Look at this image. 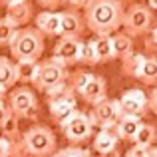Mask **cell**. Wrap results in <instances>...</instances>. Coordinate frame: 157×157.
<instances>
[{
    "label": "cell",
    "mask_w": 157,
    "mask_h": 157,
    "mask_svg": "<svg viewBox=\"0 0 157 157\" xmlns=\"http://www.w3.org/2000/svg\"><path fill=\"white\" fill-rule=\"evenodd\" d=\"M82 40L78 38H64L62 36L60 40L56 42V46H54V60L60 62L62 66H74L80 62V50H82Z\"/></svg>",
    "instance_id": "10"
},
{
    "label": "cell",
    "mask_w": 157,
    "mask_h": 157,
    "mask_svg": "<svg viewBox=\"0 0 157 157\" xmlns=\"http://www.w3.org/2000/svg\"><path fill=\"white\" fill-rule=\"evenodd\" d=\"M153 24V12L143 4H131L121 18V26L125 28V34L129 38L133 36H145Z\"/></svg>",
    "instance_id": "4"
},
{
    "label": "cell",
    "mask_w": 157,
    "mask_h": 157,
    "mask_svg": "<svg viewBox=\"0 0 157 157\" xmlns=\"http://www.w3.org/2000/svg\"><path fill=\"white\" fill-rule=\"evenodd\" d=\"M111 50H113V58H127L133 52V40L127 34H115L111 36Z\"/></svg>",
    "instance_id": "20"
},
{
    "label": "cell",
    "mask_w": 157,
    "mask_h": 157,
    "mask_svg": "<svg viewBox=\"0 0 157 157\" xmlns=\"http://www.w3.org/2000/svg\"><path fill=\"white\" fill-rule=\"evenodd\" d=\"M123 6L119 0H88L84 6L86 26L96 36H111L121 28Z\"/></svg>",
    "instance_id": "1"
},
{
    "label": "cell",
    "mask_w": 157,
    "mask_h": 157,
    "mask_svg": "<svg viewBox=\"0 0 157 157\" xmlns=\"http://www.w3.org/2000/svg\"><path fill=\"white\" fill-rule=\"evenodd\" d=\"M137 78L143 82L145 86H153L157 82V58H145V62L141 64V68H139V74Z\"/></svg>",
    "instance_id": "23"
},
{
    "label": "cell",
    "mask_w": 157,
    "mask_h": 157,
    "mask_svg": "<svg viewBox=\"0 0 157 157\" xmlns=\"http://www.w3.org/2000/svg\"><path fill=\"white\" fill-rule=\"evenodd\" d=\"M16 82L22 84H32L38 72V62H16Z\"/></svg>",
    "instance_id": "21"
},
{
    "label": "cell",
    "mask_w": 157,
    "mask_h": 157,
    "mask_svg": "<svg viewBox=\"0 0 157 157\" xmlns=\"http://www.w3.org/2000/svg\"><path fill=\"white\" fill-rule=\"evenodd\" d=\"M8 48L16 62H38L44 54V36L36 28H22L14 32Z\"/></svg>",
    "instance_id": "2"
},
{
    "label": "cell",
    "mask_w": 157,
    "mask_h": 157,
    "mask_svg": "<svg viewBox=\"0 0 157 157\" xmlns=\"http://www.w3.org/2000/svg\"><path fill=\"white\" fill-rule=\"evenodd\" d=\"M92 44H94V52H96L98 64L113 60V50H111V36H96V38L92 40Z\"/></svg>",
    "instance_id": "19"
},
{
    "label": "cell",
    "mask_w": 157,
    "mask_h": 157,
    "mask_svg": "<svg viewBox=\"0 0 157 157\" xmlns=\"http://www.w3.org/2000/svg\"><path fill=\"white\" fill-rule=\"evenodd\" d=\"M149 34V38H147V48L149 50H155V40H157V30L153 28V30H149L147 32Z\"/></svg>",
    "instance_id": "33"
},
{
    "label": "cell",
    "mask_w": 157,
    "mask_h": 157,
    "mask_svg": "<svg viewBox=\"0 0 157 157\" xmlns=\"http://www.w3.org/2000/svg\"><path fill=\"white\" fill-rule=\"evenodd\" d=\"M8 111H10V109L6 107V104H0V123L4 121V117L8 115Z\"/></svg>",
    "instance_id": "35"
},
{
    "label": "cell",
    "mask_w": 157,
    "mask_h": 157,
    "mask_svg": "<svg viewBox=\"0 0 157 157\" xmlns=\"http://www.w3.org/2000/svg\"><path fill=\"white\" fill-rule=\"evenodd\" d=\"M4 98H6V92L0 88V104H4Z\"/></svg>",
    "instance_id": "38"
},
{
    "label": "cell",
    "mask_w": 157,
    "mask_h": 157,
    "mask_svg": "<svg viewBox=\"0 0 157 157\" xmlns=\"http://www.w3.org/2000/svg\"><path fill=\"white\" fill-rule=\"evenodd\" d=\"M4 18H6L14 28L26 26V24L30 22V18H32V4H28L26 0L6 4V16H4Z\"/></svg>",
    "instance_id": "13"
},
{
    "label": "cell",
    "mask_w": 157,
    "mask_h": 157,
    "mask_svg": "<svg viewBox=\"0 0 157 157\" xmlns=\"http://www.w3.org/2000/svg\"><path fill=\"white\" fill-rule=\"evenodd\" d=\"M92 76H94V74H90V72H78V74H74V76H72V90H74V92H80V90L88 84V80Z\"/></svg>",
    "instance_id": "29"
},
{
    "label": "cell",
    "mask_w": 157,
    "mask_h": 157,
    "mask_svg": "<svg viewBox=\"0 0 157 157\" xmlns=\"http://www.w3.org/2000/svg\"><path fill=\"white\" fill-rule=\"evenodd\" d=\"M78 94L82 96L84 101H88V104H92V105L107 100L105 98V82H104V78L101 76H92L88 80V84H86Z\"/></svg>",
    "instance_id": "12"
},
{
    "label": "cell",
    "mask_w": 157,
    "mask_h": 157,
    "mask_svg": "<svg viewBox=\"0 0 157 157\" xmlns=\"http://www.w3.org/2000/svg\"><path fill=\"white\" fill-rule=\"evenodd\" d=\"M36 30L42 36H58L60 34V14L44 10L36 16Z\"/></svg>",
    "instance_id": "14"
},
{
    "label": "cell",
    "mask_w": 157,
    "mask_h": 157,
    "mask_svg": "<svg viewBox=\"0 0 157 157\" xmlns=\"http://www.w3.org/2000/svg\"><path fill=\"white\" fill-rule=\"evenodd\" d=\"M66 2H70L74 8H84L88 4V0H66Z\"/></svg>",
    "instance_id": "34"
},
{
    "label": "cell",
    "mask_w": 157,
    "mask_h": 157,
    "mask_svg": "<svg viewBox=\"0 0 157 157\" xmlns=\"http://www.w3.org/2000/svg\"><path fill=\"white\" fill-rule=\"evenodd\" d=\"M62 129H64V135H66L68 141H72V143H84V141H88V139L92 137L94 127H92V123H90L88 113L76 111V113H74L72 117L62 125Z\"/></svg>",
    "instance_id": "6"
},
{
    "label": "cell",
    "mask_w": 157,
    "mask_h": 157,
    "mask_svg": "<svg viewBox=\"0 0 157 157\" xmlns=\"http://www.w3.org/2000/svg\"><path fill=\"white\" fill-rule=\"evenodd\" d=\"M50 157H94L88 149L84 147H78V145H70V147H64L60 151H54Z\"/></svg>",
    "instance_id": "26"
},
{
    "label": "cell",
    "mask_w": 157,
    "mask_h": 157,
    "mask_svg": "<svg viewBox=\"0 0 157 157\" xmlns=\"http://www.w3.org/2000/svg\"><path fill=\"white\" fill-rule=\"evenodd\" d=\"M16 84V68L14 62L6 56H0V88L4 92L12 90Z\"/></svg>",
    "instance_id": "18"
},
{
    "label": "cell",
    "mask_w": 157,
    "mask_h": 157,
    "mask_svg": "<svg viewBox=\"0 0 157 157\" xmlns=\"http://www.w3.org/2000/svg\"><path fill=\"white\" fill-rule=\"evenodd\" d=\"M34 107H36L34 90H30L28 86H22V88H14L10 92V96H8V109L16 117L18 115H28Z\"/></svg>",
    "instance_id": "9"
},
{
    "label": "cell",
    "mask_w": 157,
    "mask_h": 157,
    "mask_svg": "<svg viewBox=\"0 0 157 157\" xmlns=\"http://www.w3.org/2000/svg\"><path fill=\"white\" fill-rule=\"evenodd\" d=\"M88 117H90L92 127L98 125V127H101V129L113 127L115 123H117V119L121 117L117 100H104V101H100V104H96Z\"/></svg>",
    "instance_id": "8"
},
{
    "label": "cell",
    "mask_w": 157,
    "mask_h": 157,
    "mask_svg": "<svg viewBox=\"0 0 157 157\" xmlns=\"http://www.w3.org/2000/svg\"><path fill=\"white\" fill-rule=\"evenodd\" d=\"M0 129H2V133H4V137H6V139L16 137V135H18V117H16L14 113L8 111V115L4 117V121L0 123Z\"/></svg>",
    "instance_id": "25"
},
{
    "label": "cell",
    "mask_w": 157,
    "mask_h": 157,
    "mask_svg": "<svg viewBox=\"0 0 157 157\" xmlns=\"http://www.w3.org/2000/svg\"><path fill=\"white\" fill-rule=\"evenodd\" d=\"M117 147V133L113 131V127H107V129H101L100 133L96 135L94 139V149L96 153L104 155V153H109Z\"/></svg>",
    "instance_id": "16"
},
{
    "label": "cell",
    "mask_w": 157,
    "mask_h": 157,
    "mask_svg": "<svg viewBox=\"0 0 157 157\" xmlns=\"http://www.w3.org/2000/svg\"><path fill=\"white\" fill-rule=\"evenodd\" d=\"M119 105V113L121 115H129V117H139L145 115L147 111V94L141 90H127L121 94V98L117 100Z\"/></svg>",
    "instance_id": "7"
},
{
    "label": "cell",
    "mask_w": 157,
    "mask_h": 157,
    "mask_svg": "<svg viewBox=\"0 0 157 157\" xmlns=\"http://www.w3.org/2000/svg\"><path fill=\"white\" fill-rule=\"evenodd\" d=\"M145 62V56L143 54H137V52H131L127 58H123V74H127V76H133L137 78L139 74V68H141V64Z\"/></svg>",
    "instance_id": "24"
},
{
    "label": "cell",
    "mask_w": 157,
    "mask_h": 157,
    "mask_svg": "<svg viewBox=\"0 0 157 157\" xmlns=\"http://www.w3.org/2000/svg\"><path fill=\"white\" fill-rule=\"evenodd\" d=\"M101 157H121V153H119L117 149H113V151H109V153H104Z\"/></svg>",
    "instance_id": "36"
},
{
    "label": "cell",
    "mask_w": 157,
    "mask_h": 157,
    "mask_svg": "<svg viewBox=\"0 0 157 157\" xmlns=\"http://www.w3.org/2000/svg\"><path fill=\"white\" fill-rule=\"evenodd\" d=\"M10 147H12V143L8 141L6 137H0V157H8V153H10Z\"/></svg>",
    "instance_id": "32"
},
{
    "label": "cell",
    "mask_w": 157,
    "mask_h": 157,
    "mask_svg": "<svg viewBox=\"0 0 157 157\" xmlns=\"http://www.w3.org/2000/svg\"><path fill=\"white\" fill-rule=\"evenodd\" d=\"M153 141H155V127L151 123H141L137 133H135V137H133L135 147L147 149V147H153Z\"/></svg>",
    "instance_id": "22"
},
{
    "label": "cell",
    "mask_w": 157,
    "mask_h": 157,
    "mask_svg": "<svg viewBox=\"0 0 157 157\" xmlns=\"http://www.w3.org/2000/svg\"><path fill=\"white\" fill-rule=\"evenodd\" d=\"M52 111V119L58 123V125H64L74 113H76V100L74 98H68L64 101H58L56 105H50Z\"/></svg>",
    "instance_id": "17"
},
{
    "label": "cell",
    "mask_w": 157,
    "mask_h": 157,
    "mask_svg": "<svg viewBox=\"0 0 157 157\" xmlns=\"http://www.w3.org/2000/svg\"><path fill=\"white\" fill-rule=\"evenodd\" d=\"M14 32H16V28L6 18H0V46H8L12 36H14Z\"/></svg>",
    "instance_id": "27"
},
{
    "label": "cell",
    "mask_w": 157,
    "mask_h": 157,
    "mask_svg": "<svg viewBox=\"0 0 157 157\" xmlns=\"http://www.w3.org/2000/svg\"><path fill=\"white\" fill-rule=\"evenodd\" d=\"M125 157H157V151L153 147H147V149H143V147H131L125 153Z\"/></svg>",
    "instance_id": "30"
},
{
    "label": "cell",
    "mask_w": 157,
    "mask_h": 157,
    "mask_svg": "<svg viewBox=\"0 0 157 157\" xmlns=\"http://www.w3.org/2000/svg\"><path fill=\"white\" fill-rule=\"evenodd\" d=\"M68 80V72H66V66H62L60 62H56L54 58L46 60L44 64H38V72L34 78V88L40 92H52L54 88L66 84Z\"/></svg>",
    "instance_id": "5"
},
{
    "label": "cell",
    "mask_w": 157,
    "mask_h": 157,
    "mask_svg": "<svg viewBox=\"0 0 157 157\" xmlns=\"http://www.w3.org/2000/svg\"><path fill=\"white\" fill-rule=\"evenodd\" d=\"M147 8H149V10L153 12L155 8H157V0H149V6H147Z\"/></svg>",
    "instance_id": "37"
},
{
    "label": "cell",
    "mask_w": 157,
    "mask_h": 157,
    "mask_svg": "<svg viewBox=\"0 0 157 157\" xmlns=\"http://www.w3.org/2000/svg\"><path fill=\"white\" fill-rule=\"evenodd\" d=\"M62 2H66V0H38V4L44 6L46 10H54V8H58Z\"/></svg>",
    "instance_id": "31"
},
{
    "label": "cell",
    "mask_w": 157,
    "mask_h": 157,
    "mask_svg": "<svg viewBox=\"0 0 157 157\" xmlns=\"http://www.w3.org/2000/svg\"><path fill=\"white\" fill-rule=\"evenodd\" d=\"M139 125H141V119L139 117H129V115H121L117 119V123L113 125L117 139H125V141H133L135 133H137Z\"/></svg>",
    "instance_id": "15"
},
{
    "label": "cell",
    "mask_w": 157,
    "mask_h": 157,
    "mask_svg": "<svg viewBox=\"0 0 157 157\" xmlns=\"http://www.w3.org/2000/svg\"><path fill=\"white\" fill-rule=\"evenodd\" d=\"M84 34V20L78 12L68 10L60 14V36L64 38H82Z\"/></svg>",
    "instance_id": "11"
},
{
    "label": "cell",
    "mask_w": 157,
    "mask_h": 157,
    "mask_svg": "<svg viewBox=\"0 0 157 157\" xmlns=\"http://www.w3.org/2000/svg\"><path fill=\"white\" fill-rule=\"evenodd\" d=\"M22 147L34 157H50L56 149V135L46 125H34L22 135Z\"/></svg>",
    "instance_id": "3"
},
{
    "label": "cell",
    "mask_w": 157,
    "mask_h": 157,
    "mask_svg": "<svg viewBox=\"0 0 157 157\" xmlns=\"http://www.w3.org/2000/svg\"><path fill=\"white\" fill-rule=\"evenodd\" d=\"M4 4H12V2H22V0H2Z\"/></svg>",
    "instance_id": "39"
},
{
    "label": "cell",
    "mask_w": 157,
    "mask_h": 157,
    "mask_svg": "<svg viewBox=\"0 0 157 157\" xmlns=\"http://www.w3.org/2000/svg\"><path fill=\"white\" fill-rule=\"evenodd\" d=\"M80 62H82V64H88V66L98 64L92 40H90V42H84V44H82V50H80Z\"/></svg>",
    "instance_id": "28"
}]
</instances>
